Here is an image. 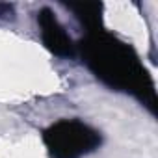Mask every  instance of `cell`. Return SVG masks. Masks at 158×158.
Wrapping results in <instances>:
<instances>
[{"instance_id": "obj_3", "label": "cell", "mask_w": 158, "mask_h": 158, "mask_svg": "<svg viewBox=\"0 0 158 158\" xmlns=\"http://www.w3.org/2000/svg\"><path fill=\"white\" fill-rule=\"evenodd\" d=\"M37 23L41 28L43 43L52 54H56L60 58L74 56V45H73L71 37L67 35V32L63 30V26L58 23V19L54 17V13L48 8H43L37 13Z\"/></svg>"}, {"instance_id": "obj_2", "label": "cell", "mask_w": 158, "mask_h": 158, "mask_svg": "<svg viewBox=\"0 0 158 158\" xmlns=\"http://www.w3.org/2000/svg\"><path fill=\"white\" fill-rule=\"evenodd\" d=\"M43 141L52 158H82L101 145V136L78 119H61L45 130Z\"/></svg>"}, {"instance_id": "obj_4", "label": "cell", "mask_w": 158, "mask_h": 158, "mask_svg": "<svg viewBox=\"0 0 158 158\" xmlns=\"http://www.w3.org/2000/svg\"><path fill=\"white\" fill-rule=\"evenodd\" d=\"M69 8L76 13L78 19L84 21V24L88 28H95L97 23H99V19H101L99 17L101 4H71Z\"/></svg>"}, {"instance_id": "obj_5", "label": "cell", "mask_w": 158, "mask_h": 158, "mask_svg": "<svg viewBox=\"0 0 158 158\" xmlns=\"http://www.w3.org/2000/svg\"><path fill=\"white\" fill-rule=\"evenodd\" d=\"M0 19H2V21H13L15 19V8H13V4L0 2Z\"/></svg>"}, {"instance_id": "obj_1", "label": "cell", "mask_w": 158, "mask_h": 158, "mask_svg": "<svg viewBox=\"0 0 158 158\" xmlns=\"http://www.w3.org/2000/svg\"><path fill=\"white\" fill-rule=\"evenodd\" d=\"M82 54L89 69L114 89L152 95L147 73L132 48L108 34H91L82 43Z\"/></svg>"}]
</instances>
